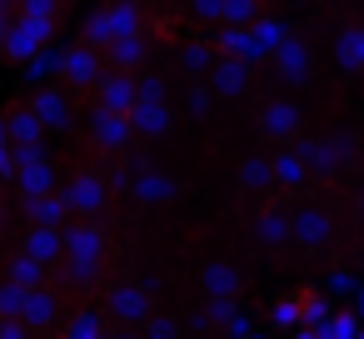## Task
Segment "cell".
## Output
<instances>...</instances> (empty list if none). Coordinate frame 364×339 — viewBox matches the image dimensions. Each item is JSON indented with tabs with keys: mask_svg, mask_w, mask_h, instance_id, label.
Instances as JSON below:
<instances>
[{
	"mask_svg": "<svg viewBox=\"0 0 364 339\" xmlns=\"http://www.w3.org/2000/svg\"><path fill=\"white\" fill-rule=\"evenodd\" d=\"M140 6L135 0H115V6H100V11H90L85 21H80V36H85V45L90 50H105L110 41H125V36H140Z\"/></svg>",
	"mask_w": 364,
	"mask_h": 339,
	"instance_id": "6da1fadb",
	"label": "cell"
},
{
	"mask_svg": "<svg viewBox=\"0 0 364 339\" xmlns=\"http://www.w3.org/2000/svg\"><path fill=\"white\" fill-rule=\"evenodd\" d=\"M105 319H115L120 329H145V319L155 314V304H150V289L145 284H110L105 289V309H100Z\"/></svg>",
	"mask_w": 364,
	"mask_h": 339,
	"instance_id": "7a4b0ae2",
	"label": "cell"
},
{
	"mask_svg": "<svg viewBox=\"0 0 364 339\" xmlns=\"http://www.w3.org/2000/svg\"><path fill=\"white\" fill-rule=\"evenodd\" d=\"M50 36H55V21H31V16H16V21H11V31H6V41H0V55L16 60V65H26L41 45H50Z\"/></svg>",
	"mask_w": 364,
	"mask_h": 339,
	"instance_id": "3957f363",
	"label": "cell"
},
{
	"mask_svg": "<svg viewBox=\"0 0 364 339\" xmlns=\"http://www.w3.org/2000/svg\"><path fill=\"white\" fill-rule=\"evenodd\" d=\"M60 200H65L70 220H95V215L105 210L110 190H105V180H100L95 170H80L75 180H65V185H60Z\"/></svg>",
	"mask_w": 364,
	"mask_h": 339,
	"instance_id": "277c9868",
	"label": "cell"
},
{
	"mask_svg": "<svg viewBox=\"0 0 364 339\" xmlns=\"http://www.w3.org/2000/svg\"><path fill=\"white\" fill-rule=\"evenodd\" d=\"M294 155L304 160L309 175H334L354 150H349V135H324V140H294Z\"/></svg>",
	"mask_w": 364,
	"mask_h": 339,
	"instance_id": "5b68a950",
	"label": "cell"
},
{
	"mask_svg": "<svg viewBox=\"0 0 364 339\" xmlns=\"http://www.w3.org/2000/svg\"><path fill=\"white\" fill-rule=\"evenodd\" d=\"M334 240V215L319 210V205H299L289 210V244H304V249H324Z\"/></svg>",
	"mask_w": 364,
	"mask_h": 339,
	"instance_id": "8992f818",
	"label": "cell"
},
{
	"mask_svg": "<svg viewBox=\"0 0 364 339\" xmlns=\"http://www.w3.org/2000/svg\"><path fill=\"white\" fill-rule=\"evenodd\" d=\"M60 254L65 259H85V264H105V230L95 220H70L60 230Z\"/></svg>",
	"mask_w": 364,
	"mask_h": 339,
	"instance_id": "52a82bcc",
	"label": "cell"
},
{
	"mask_svg": "<svg viewBox=\"0 0 364 339\" xmlns=\"http://www.w3.org/2000/svg\"><path fill=\"white\" fill-rule=\"evenodd\" d=\"M31 115L41 120V130L50 135H65L70 125H75V100H70V90H60V85H46V90H36V100H31Z\"/></svg>",
	"mask_w": 364,
	"mask_h": 339,
	"instance_id": "ba28073f",
	"label": "cell"
},
{
	"mask_svg": "<svg viewBox=\"0 0 364 339\" xmlns=\"http://www.w3.org/2000/svg\"><path fill=\"white\" fill-rule=\"evenodd\" d=\"M85 130H90V140H95L105 155H120V150L135 140L130 115H110V110H95V105H90V115H85Z\"/></svg>",
	"mask_w": 364,
	"mask_h": 339,
	"instance_id": "9c48e42d",
	"label": "cell"
},
{
	"mask_svg": "<svg viewBox=\"0 0 364 339\" xmlns=\"http://www.w3.org/2000/svg\"><path fill=\"white\" fill-rule=\"evenodd\" d=\"M11 185H16L21 200H41V195H55V190H60V170H55L50 155H46V160H26V165H16Z\"/></svg>",
	"mask_w": 364,
	"mask_h": 339,
	"instance_id": "30bf717a",
	"label": "cell"
},
{
	"mask_svg": "<svg viewBox=\"0 0 364 339\" xmlns=\"http://www.w3.org/2000/svg\"><path fill=\"white\" fill-rule=\"evenodd\" d=\"M100 75H105L100 50H90V45H70V50H65L60 80H65L70 90H95V85H100Z\"/></svg>",
	"mask_w": 364,
	"mask_h": 339,
	"instance_id": "8fae6325",
	"label": "cell"
},
{
	"mask_svg": "<svg viewBox=\"0 0 364 339\" xmlns=\"http://www.w3.org/2000/svg\"><path fill=\"white\" fill-rule=\"evenodd\" d=\"M95 110H110V115H130V110H135V75L105 70V75H100V85H95Z\"/></svg>",
	"mask_w": 364,
	"mask_h": 339,
	"instance_id": "7c38bea8",
	"label": "cell"
},
{
	"mask_svg": "<svg viewBox=\"0 0 364 339\" xmlns=\"http://www.w3.org/2000/svg\"><path fill=\"white\" fill-rule=\"evenodd\" d=\"M299 125H304V110L294 100H269L264 115H259V135L264 140H294Z\"/></svg>",
	"mask_w": 364,
	"mask_h": 339,
	"instance_id": "4fadbf2b",
	"label": "cell"
},
{
	"mask_svg": "<svg viewBox=\"0 0 364 339\" xmlns=\"http://www.w3.org/2000/svg\"><path fill=\"white\" fill-rule=\"evenodd\" d=\"M21 220H26V230H65L70 210L55 190V195H41V200H21Z\"/></svg>",
	"mask_w": 364,
	"mask_h": 339,
	"instance_id": "5bb4252c",
	"label": "cell"
},
{
	"mask_svg": "<svg viewBox=\"0 0 364 339\" xmlns=\"http://www.w3.org/2000/svg\"><path fill=\"white\" fill-rule=\"evenodd\" d=\"M21 324L31 329V334H46V329H55L60 324V294L46 284V289H31L26 294V309H21Z\"/></svg>",
	"mask_w": 364,
	"mask_h": 339,
	"instance_id": "9a60e30c",
	"label": "cell"
},
{
	"mask_svg": "<svg viewBox=\"0 0 364 339\" xmlns=\"http://www.w3.org/2000/svg\"><path fill=\"white\" fill-rule=\"evenodd\" d=\"M215 100H240L245 90H250V65H240V60H215V70H210V85H205Z\"/></svg>",
	"mask_w": 364,
	"mask_h": 339,
	"instance_id": "2e32d148",
	"label": "cell"
},
{
	"mask_svg": "<svg viewBox=\"0 0 364 339\" xmlns=\"http://www.w3.org/2000/svg\"><path fill=\"white\" fill-rule=\"evenodd\" d=\"M269 60H274V75H279L284 85H304V80H309V45H304V41L289 36Z\"/></svg>",
	"mask_w": 364,
	"mask_h": 339,
	"instance_id": "e0dca14e",
	"label": "cell"
},
{
	"mask_svg": "<svg viewBox=\"0 0 364 339\" xmlns=\"http://www.w3.org/2000/svg\"><path fill=\"white\" fill-rule=\"evenodd\" d=\"M65 50L70 45H60V41H50V45H41L31 60H26V80L36 85V90H46L55 75H60V65H65Z\"/></svg>",
	"mask_w": 364,
	"mask_h": 339,
	"instance_id": "ac0fdd59",
	"label": "cell"
},
{
	"mask_svg": "<svg viewBox=\"0 0 364 339\" xmlns=\"http://www.w3.org/2000/svg\"><path fill=\"white\" fill-rule=\"evenodd\" d=\"M145 55H150V45H145V31H140V36H125V41H110V45H105V60H110L120 75H140Z\"/></svg>",
	"mask_w": 364,
	"mask_h": 339,
	"instance_id": "d6986e66",
	"label": "cell"
},
{
	"mask_svg": "<svg viewBox=\"0 0 364 339\" xmlns=\"http://www.w3.org/2000/svg\"><path fill=\"white\" fill-rule=\"evenodd\" d=\"M130 195L145 200V205H170V200L180 195V185H175L165 170H140V175L130 180Z\"/></svg>",
	"mask_w": 364,
	"mask_h": 339,
	"instance_id": "ffe728a7",
	"label": "cell"
},
{
	"mask_svg": "<svg viewBox=\"0 0 364 339\" xmlns=\"http://www.w3.org/2000/svg\"><path fill=\"white\" fill-rule=\"evenodd\" d=\"M60 339H110V319H105L95 304H80V309L60 324Z\"/></svg>",
	"mask_w": 364,
	"mask_h": 339,
	"instance_id": "44dd1931",
	"label": "cell"
},
{
	"mask_svg": "<svg viewBox=\"0 0 364 339\" xmlns=\"http://www.w3.org/2000/svg\"><path fill=\"white\" fill-rule=\"evenodd\" d=\"M21 254H31L36 264H46V269H55L65 254H60V230H26L21 235Z\"/></svg>",
	"mask_w": 364,
	"mask_h": 339,
	"instance_id": "7402d4cb",
	"label": "cell"
},
{
	"mask_svg": "<svg viewBox=\"0 0 364 339\" xmlns=\"http://www.w3.org/2000/svg\"><path fill=\"white\" fill-rule=\"evenodd\" d=\"M200 284H205V299H235L240 294V269L230 259H215L200 269Z\"/></svg>",
	"mask_w": 364,
	"mask_h": 339,
	"instance_id": "603a6c76",
	"label": "cell"
},
{
	"mask_svg": "<svg viewBox=\"0 0 364 339\" xmlns=\"http://www.w3.org/2000/svg\"><path fill=\"white\" fill-rule=\"evenodd\" d=\"M6 120V140H11V150L16 145H41L46 140V130H41V120L31 115V105H16L11 115H0Z\"/></svg>",
	"mask_w": 364,
	"mask_h": 339,
	"instance_id": "cb8c5ba5",
	"label": "cell"
},
{
	"mask_svg": "<svg viewBox=\"0 0 364 339\" xmlns=\"http://www.w3.org/2000/svg\"><path fill=\"white\" fill-rule=\"evenodd\" d=\"M6 284H21V289H46V284H50V269H46V264H36L31 254H21V249H16V254L6 259Z\"/></svg>",
	"mask_w": 364,
	"mask_h": 339,
	"instance_id": "d4e9b609",
	"label": "cell"
},
{
	"mask_svg": "<svg viewBox=\"0 0 364 339\" xmlns=\"http://www.w3.org/2000/svg\"><path fill=\"white\" fill-rule=\"evenodd\" d=\"M334 65L339 70H364V26H344L339 36H334Z\"/></svg>",
	"mask_w": 364,
	"mask_h": 339,
	"instance_id": "484cf974",
	"label": "cell"
},
{
	"mask_svg": "<svg viewBox=\"0 0 364 339\" xmlns=\"http://www.w3.org/2000/svg\"><path fill=\"white\" fill-rule=\"evenodd\" d=\"M170 120H175V110H170V105H135V110H130V130H135V135H150V140H155V135H165V130H170Z\"/></svg>",
	"mask_w": 364,
	"mask_h": 339,
	"instance_id": "4316f807",
	"label": "cell"
},
{
	"mask_svg": "<svg viewBox=\"0 0 364 339\" xmlns=\"http://www.w3.org/2000/svg\"><path fill=\"white\" fill-rule=\"evenodd\" d=\"M269 175H274V185H284V190H299V185H309V170H304V160H299L294 150H279V155H269Z\"/></svg>",
	"mask_w": 364,
	"mask_h": 339,
	"instance_id": "83f0119b",
	"label": "cell"
},
{
	"mask_svg": "<svg viewBox=\"0 0 364 339\" xmlns=\"http://www.w3.org/2000/svg\"><path fill=\"white\" fill-rule=\"evenodd\" d=\"M255 240L269 244V249L289 244V210H264V215H255Z\"/></svg>",
	"mask_w": 364,
	"mask_h": 339,
	"instance_id": "f1b7e54d",
	"label": "cell"
},
{
	"mask_svg": "<svg viewBox=\"0 0 364 339\" xmlns=\"http://www.w3.org/2000/svg\"><path fill=\"white\" fill-rule=\"evenodd\" d=\"M240 185H245V190H269V185H274L269 155H245V160H240Z\"/></svg>",
	"mask_w": 364,
	"mask_h": 339,
	"instance_id": "f546056e",
	"label": "cell"
},
{
	"mask_svg": "<svg viewBox=\"0 0 364 339\" xmlns=\"http://www.w3.org/2000/svg\"><path fill=\"white\" fill-rule=\"evenodd\" d=\"M215 60H220V55H215L205 41H190V45L180 50V65H185L190 75H210V70H215Z\"/></svg>",
	"mask_w": 364,
	"mask_h": 339,
	"instance_id": "4dcf8cb0",
	"label": "cell"
},
{
	"mask_svg": "<svg viewBox=\"0 0 364 339\" xmlns=\"http://www.w3.org/2000/svg\"><path fill=\"white\" fill-rule=\"evenodd\" d=\"M359 334V319L349 314V309H334L319 329H314V339H354Z\"/></svg>",
	"mask_w": 364,
	"mask_h": 339,
	"instance_id": "1f68e13d",
	"label": "cell"
},
{
	"mask_svg": "<svg viewBox=\"0 0 364 339\" xmlns=\"http://www.w3.org/2000/svg\"><path fill=\"white\" fill-rule=\"evenodd\" d=\"M250 36L259 41V50H264V55H274V50H279V45L289 41L284 21H255V26H250Z\"/></svg>",
	"mask_w": 364,
	"mask_h": 339,
	"instance_id": "d6a6232c",
	"label": "cell"
},
{
	"mask_svg": "<svg viewBox=\"0 0 364 339\" xmlns=\"http://www.w3.org/2000/svg\"><path fill=\"white\" fill-rule=\"evenodd\" d=\"M135 105H170L165 100V80L155 70H140L135 75Z\"/></svg>",
	"mask_w": 364,
	"mask_h": 339,
	"instance_id": "836d02e7",
	"label": "cell"
},
{
	"mask_svg": "<svg viewBox=\"0 0 364 339\" xmlns=\"http://www.w3.org/2000/svg\"><path fill=\"white\" fill-rule=\"evenodd\" d=\"M100 269H105V264H85V259H60V274H65V284H70V289H90V284L100 279Z\"/></svg>",
	"mask_w": 364,
	"mask_h": 339,
	"instance_id": "e575fe53",
	"label": "cell"
},
{
	"mask_svg": "<svg viewBox=\"0 0 364 339\" xmlns=\"http://www.w3.org/2000/svg\"><path fill=\"white\" fill-rule=\"evenodd\" d=\"M230 309H235V299H205V304L190 314V324H195V329H215V324L230 319Z\"/></svg>",
	"mask_w": 364,
	"mask_h": 339,
	"instance_id": "d590c367",
	"label": "cell"
},
{
	"mask_svg": "<svg viewBox=\"0 0 364 339\" xmlns=\"http://www.w3.org/2000/svg\"><path fill=\"white\" fill-rule=\"evenodd\" d=\"M26 294H31V289H21V284H6V279H0V324H6V319H21Z\"/></svg>",
	"mask_w": 364,
	"mask_h": 339,
	"instance_id": "8d00e7d4",
	"label": "cell"
},
{
	"mask_svg": "<svg viewBox=\"0 0 364 339\" xmlns=\"http://www.w3.org/2000/svg\"><path fill=\"white\" fill-rule=\"evenodd\" d=\"M269 324L274 329H299V294L294 299H274L269 304Z\"/></svg>",
	"mask_w": 364,
	"mask_h": 339,
	"instance_id": "74e56055",
	"label": "cell"
},
{
	"mask_svg": "<svg viewBox=\"0 0 364 339\" xmlns=\"http://www.w3.org/2000/svg\"><path fill=\"white\" fill-rule=\"evenodd\" d=\"M180 329H185V324H180L175 314H150L140 334H145V339H180Z\"/></svg>",
	"mask_w": 364,
	"mask_h": 339,
	"instance_id": "f35d334b",
	"label": "cell"
},
{
	"mask_svg": "<svg viewBox=\"0 0 364 339\" xmlns=\"http://www.w3.org/2000/svg\"><path fill=\"white\" fill-rule=\"evenodd\" d=\"M220 26H240V31H250V26H255V0H225Z\"/></svg>",
	"mask_w": 364,
	"mask_h": 339,
	"instance_id": "ab89813d",
	"label": "cell"
},
{
	"mask_svg": "<svg viewBox=\"0 0 364 339\" xmlns=\"http://www.w3.org/2000/svg\"><path fill=\"white\" fill-rule=\"evenodd\" d=\"M60 0H16V16H31V21H55Z\"/></svg>",
	"mask_w": 364,
	"mask_h": 339,
	"instance_id": "60d3db41",
	"label": "cell"
},
{
	"mask_svg": "<svg viewBox=\"0 0 364 339\" xmlns=\"http://www.w3.org/2000/svg\"><path fill=\"white\" fill-rule=\"evenodd\" d=\"M220 329H225L230 339H250V334H255V319H250V309H240V304H235V309H230V319H225Z\"/></svg>",
	"mask_w": 364,
	"mask_h": 339,
	"instance_id": "b9f144b4",
	"label": "cell"
},
{
	"mask_svg": "<svg viewBox=\"0 0 364 339\" xmlns=\"http://www.w3.org/2000/svg\"><path fill=\"white\" fill-rule=\"evenodd\" d=\"M185 110H190L195 120H210V110H215V95H210L205 85H195V90L185 95Z\"/></svg>",
	"mask_w": 364,
	"mask_h": 339,
	"instance_id": "7bdbcfd3",
	"label": "cell"
},
{
	"mask_svg": "<svg viewBox=\"0 0 364 339\" xmlns=\"http://www.w3.org/2000/svg\"><path fill=\"white\" fill-rule=\"evenodd\" d=\"M354 284H359V279H354L349 269H329V294H334V299H344V294H354Z\"/></svg>",
	"mask_w": 364,
	"mask_h": 339,
	"instance_id": "ee69618b",
	"label": "cell"
},
{
	"mask_svg": "<svg viewBox=\"0 0 364 339\" xmlns=\"http://www.w3.org/2000/svg\"><path fill=\"white\" fill-rule=\"evenodd\" d=\"M190 11H195L200 21H210V26H220V16H225V0H190Z\"/></svg>",
	"mask_w": 364,
	"mask_h": 339,
	"instance_id": "f6af8a7d",
	"label": "cell"
},
{
	"mask_svg": "<svg viewBox=\"0 0 364 339\" xmlns=\"http://www.w3.org/2000/svg\"><path fill=\"white\" fill-rule=\"evenodd\" d=\"M0 339H36V334H31L21 319H6V324H0Z\"/></svg>",
	"mask_w": 364,
	"mask_h": 339,
	"instance_id": "bcb514c9",
	"label": "cell"
},
{
	"mask_svg": "<svg viewBox=\"0 0 364 339\" xmlns=\"http://www.w3.org/2000/svg\"><path fill=\"white\" fill-rule=\"evenodd\" d=\"M11 21H16V0H0V41H6Z\"/></svg>",
	"mask_w": 364,
	"mask_h": 339,
	"instance_id": "7dc6e473",
	"label": "cell"
},
{
	"mask_svg": "<svg viewBox=\"0 0 364 339\" xmlns=\"http://www.w3.org/2000/svg\"><path fill=\"white\" fill-rule=\"evenodd\" d=\"M349 299H354V309H349V314H354V319H364V279L354 284V294H349Z\"/></svg>",
	"mask_w": 364,
	"mask_h": 339,
	"instance_id": "c3c4849f",
	"label": "cell"
},
{
	"mask_svg": "<svg viewBox=\"0 0 364 339\" xmlns=\"http://www.w3.org/2000/svg\"><path fill=\"white\" fill-rule=\"evenodd\" d=\"M110 339H145V334H140V329H115Z\"/></svg>",
	"mask_w": 364,
	"mask_h": 339,
	"instance_id": "681fc988",
	"label": "cell"
},
{
	"mask_svg": "<svg viewBox=\"0 0 364 339\" xmlns=\"http://www.w3.org/2000/svg\"><path fill=\"white\" fill-rule=\"evenodd\" d=\"M11 150V140H6V120H0V155H6Z\"/></svg>",
	"mask_w": 364,
	"mask_h": 339,
	"instance_id": "f907efd6",
	"label": "cell"
},
{
	"mask_svg": "<svg viewBox=\"0 0 364 339\" xmlns=\"http://www.w3.org/2000/svg\"><path fill=\"white\" fill-rule=\"evenodd\" d=\"M289 339H314V334L309 329H289Z\"/></svg>",
	"mask_w": 364,
	"mask_h": 339,
	"instance_id": "816d5d0a",
	"label": "cell"
},
{
	"mask_svg": "<svg viewBox=\"0 0 364 339\" xmlns=\"http://www.w3.org/2000/svg\"><path fill=\"white\" fill-rule=\"evenodd\" d=\"M6 220H11V210H6V205H0V230H6Z\"/></svg>",
	"mask_w": 364,
	"mask_h": 339,
	"instance_id": "f5cc1de1",
	"label": "cell"
},
{
	"mask_svg": "<svg viewBox=\"0 0 364 339\" xmlns=\"http://www.w3.org/2000/svg\"><path fill=\"white\" fill-rule=\"evenodd\" d=\"M250 339H274V334H264V329H255V334H250Z\"/></svg>",
	"mask_w": 364,
	"mask_h": 339,
	"instance_id": "db71d44e",
	"label": "cell"
},
{
	"mask_svg": "<svg viewBox=\"0 0 364 339\" xmlns=\"http://www.w3.org/2000/svg\"><path fill=\"white\" fill-rule=\"evenodd\" d=\"M359 220H364V195H359Z\"/></svg>",
	"mask_w": 364,
	"mask_h": 339,
	"instance_id": "11a10c76",
	"label": "cell"
},
{
	"mask_svg": "<svg viewBox=\"0 0 364 339\" xmlns=\"http://www.w3.org/2000/svg\"><path fill=\"white\" fill-rule=\"evenodd\" d=\"M354 339H364V324H359V334H354Z\"/></svg>",
	"mask_w": 364,
	"mask_h": 339,
	"instance_id": "9f6ffc18",
	"label": "cell"
}]
</instances>
